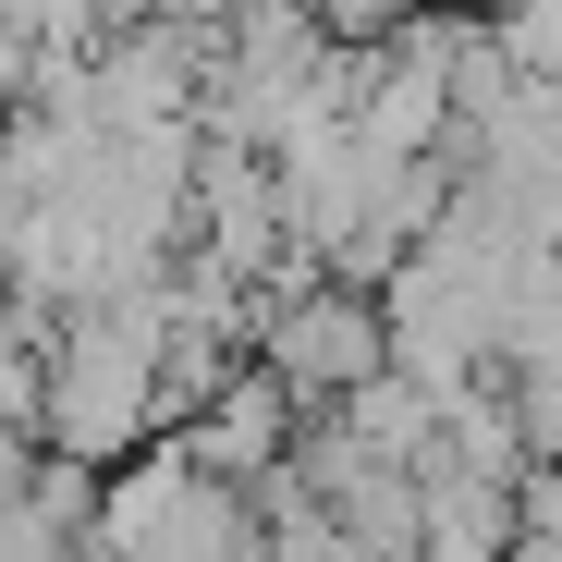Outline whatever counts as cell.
I'll use <instances>...</instances> for the list:
<instances>
[{
	"label": "cell",
	"mask_w": 562,
	"mask_h": 562,
	"mask_svg": "<svg viewBox=\"0 0 562 562\" xmlns=\"http://www.w3.org/2000/svg\"><path fill=\"white\" fill-rule=\"evenodd\" d=\"M49 440L86 464H123L159 440V318L147 306H74L49 342Z\"/></svg>",
	"instance_id": "cell-1"
},
{
	"label": "cell",
	"mask_w": 562,
	"mask_h": 562,
	"mask_svg": "<svg viewBox=\"0 0 562 562\" xmlns=\"http://www.w3.org/2000/svg\"><path fill=\"white\" fill-rule=\"evenodd\" d=\"M257 355L294 380L306 404H342V392H367L392 367V294H367V281H318V294H294V306H269V330H257Z\"/></svg>",
	"instance_id": "cell-2"
},
{
	"label": "cell",
	"mask_w": 562,
	"mask_h": 562,
	"mask_svg": "<svg viewBox=\"0 0 562 562\" xmlns=\"http://www.w3.org/2000/svg\"><path fill=\"white\" fill-rule=\"evenodd\" d=\"M183 245H209L221 269H281L294 257V209H281V159L245 147V135H196V233Z\"/></svg>",
	"instance_id": "cell-3"
},
{
	"label": "cell",
	"mask_w": 562,
	"mask_h": 562,
	"mask_svg": "<svg viewBox=\"0 0 562 562\" xmlns=\"http://www.w3.org/2000/svg\"><path fill=\"white\" fill-rule=\"evenodd\" d=\"M306 416H318V404H306L294 380H281L269 355H245L233 380H221V404H209L196 428H183V440H196V464H209V477H245V490H257V477H281V464H294Z\"/></svg>",
	"instance_id": "cell-4"
},
{
	"label": "cell",
	"mask_w": 562,
	"mask_h": 562,
	"mask_svg": "<svg viewBox=\"0 0 562 562\" xmlns=\"http://www.w3.org/2000/svg\"><path fill=\"white\" fill-rule=\"evenodd\" d=\"M452 123H464V99H452V61H440V49L404 25V37H392V61H380V86L355 99V135L380 147V159H428Z\"/></svg>",
	"instance_id": "cell-5"
},
{
	"label": "cell",
	"mask_w": 562,
	"mask_h": 562,
	"mask_svg": "<svg viewBox=\"0 0 562 562\" xmlns=\"http://www.w3.org/2000/svg\"><path fill=\"white\" fill-rule=\"evenodd\" d=\"M416 490H428L416 562H514V538H526L514 477H477V464H416Z\"/></svg>",
	"instance_id": "cell-6"
},
{
	"label": "cell",
	"mask_w": 562,
	"mask_h": 562,
	"mask_svg": "<svg viewBox=\"0 0 562 562\" xmlns=\"http://www.w3.org/2000/svg\"><path fill=\"white\" fill-rule=\"evenodd\" d=\"M514 562H562V526H526V538H514Z\"/></svg>",
	"instance_id": "cell-7"
}]
</instances>
